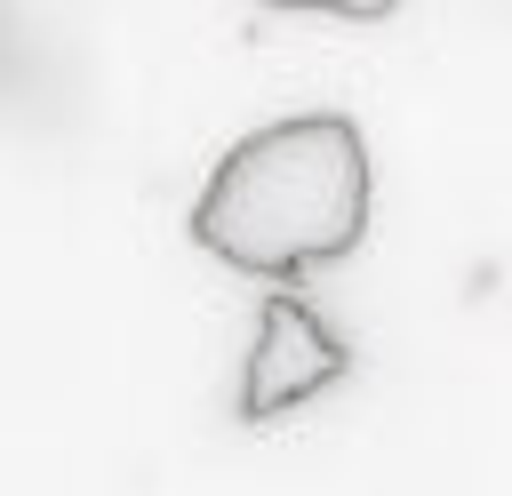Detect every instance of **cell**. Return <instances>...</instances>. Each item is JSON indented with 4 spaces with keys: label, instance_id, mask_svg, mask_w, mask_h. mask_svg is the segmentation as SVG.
I'll return each instance as SVG.
<instances>
[{
    "label": "cell",
    "instance_id": "cell-2",
    "mask_svg": "<svg viewBox=\"0 0 512 496\" xmlns=\"http://www.w3.org/2000/svg\"><path fill=\"white\" fill-rule=\"evenodd\" d=\"M344 368H352L344 336H336L296 288H272V296L256 304V344H248V376H240V424H272V416L304 408V400L328 392Z\"/></svg>",
    "mask_w": 512,
    "mask_h": 496
},
{
    "label": "cell",
    "instance_id": "cell-1",
    "mask_svg": "<svg viewBox=\"0 0 512 496\" xmlns=\"http://www.w3.org/2000/svg\"><path fill=\"white\" fill-rule=\"evenodd\" d=\"M368 232V144L352 112H288L248 128L192 200V240L256 280L352 256Z\"/></svg>",
    "mask_w": 512,
    "mask_h": 496
}]
</instances>
